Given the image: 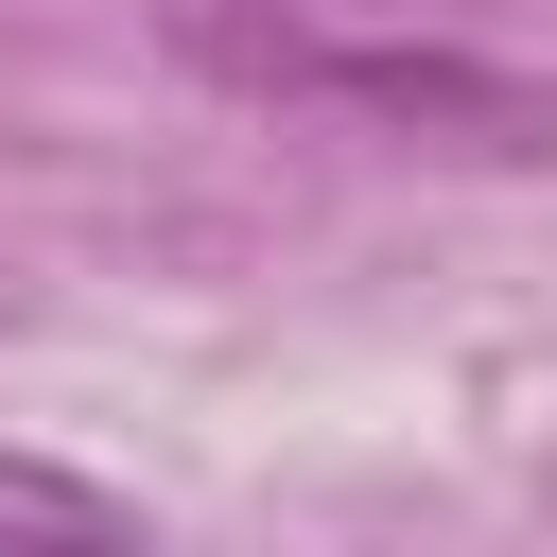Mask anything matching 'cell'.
<instances>
[{
    "instance_id": "1",
    "label": "cell",
    "mask_w": 557,
    "mask_h": 557,
    "mask_svg": "<svg viewBox=\"0 0 557 557\" xmlns=\"http://www.w3.org/2000/svg\"><path fill=\"white\" fill-rule=\"evenodd\" d=\"M174 52L244 104H313V122H383L435 157H557V87L453 35H366V17H296V0H174Z\"/></svg>"
},
{
    "instance_id": "2",
    "label": "cell",
    "mask_w": 557,
    "mask_h": 557,
    "mask_svg": "<svg viewBox=\"0 0 557 557\" xmlns=\"http://www.w3.org/2000/svg\"><path fill=\"white\" fill-rule=\"evenodd\" d=\"M0 557H157L122 487L52 470V453H0Z\"/></svg>"
}]
</instances>
